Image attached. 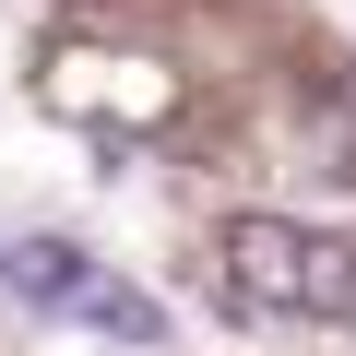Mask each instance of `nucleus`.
<instances>
[{"label":"nucleus","instance_id":"1","mask_svg":"<svg viewBox=\"0 0 356 356\" xmlns=\"http://www.w3.org/2000/svg\"><path fill=\"white\" fill-rule=\"evenodd\" d=\"M214 273H226L238 309H273V321H344V250L309 238L297 214H226Z\"/></svg>","mask_w":356,"mask_h":356},{"label":"nucleus","instance_id":"2","mask_svg":"<svg viewBox=\"0 0 356 356\" xmlns=\"http://www.w3.org/2000/svg\"><path fill=\"white\" fill-rule=\"evenodd\" d=\"M36 95L60 107V119H166L178 107V72H154V60H119V48H48V72H36Z\"/></svg>","mask_w":356,"mask_h":356},{"label":"nucleus","instance_id":"3","mask_svg":"<svg viewBox=\"0 0 356 356\" xmlns=\"http://www.w3.org/2000/svg\"><path fill=\"white\" fill-rule=\"evenodd\" d=\"M0 285H13L24 309H60V321H83V297L107 285V261H95L83 238H13V250H0Z\"/></svg>","mask_w":356,"mask_h":356},{"label":"nucleus","instance_id":"4","mask_svg":"<svg viewBox=\"0 0 356 356\" xmlns=\"http://www.w3.org/2000/svg\"><path fill=\"white\" fill-rule=\"evenodd\" d=\"M83 321H95V332H131V344H154V332H166V309H154L143 285H119V273L83 297Z\"/></svg>","mask_w":356,"mask_h":356},{"label":"nucleus","instance_id":"5","mask_svg":"<svg viewBox=\"0 0 356 356\" xmlns=\"http://www.w3.org/2000/svg\"><path fill=\"white\" fill-rule=\"evenodd\" d=\"M344 321H356V250H344Z\"/></svg>","mask_w":356,"mask_h":356}]
</instances>
